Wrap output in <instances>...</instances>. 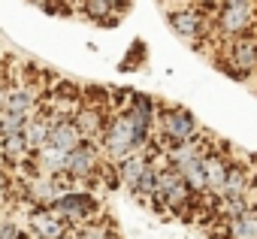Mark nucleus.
<instances>
[{
    "label": "nucleus",
    "mask_w": 257,
    "mask_h": 239,
    "mask_svg": "<svg viewBox=\"0 0 257 239\" xmlns=\"http://www.w3.org/2000/svg\"><path fill=\"white\" fill-rule=\"evenodd\" d=\"M25 221L34 239H70L73 233V224L64 221L52 206H28Z\"/></svg>",
    "instance_id": "9"
},
{
    "label": "nucleus",
    "mask_w": 257,
    "mask_h": 239,
    "mask_svg": "<svg viewBox=\"0 0 257 239\" xmlns=\"http://www.w3.org/2000/svg\"><path fill=\"white\" fill-rule=\"evenodd\" d=\"M100 149H103V158L109 164H118L121 158L134 155V152H143V140L131 122V115L124 109H112L109 112V122H106V131L100 137Z\"/></svg>",
    "instance_id": "4"
},
{
    "label": "nucleus",
    "mask_w": 257,
    "mask_h": 239,
    "mask_svg": "<svg viewBox=\"0 0 257 239\" xmlns=\"http://www.w3.org/2000/svg\"><path fill=\"white\" fill-rule=\"evenodd\" d=\"M31 152H34V149H31V143H28L25 131L0 137V164H4V167H13V170L25 167V164H28V158H31Z\"/></svg>",
    "instance_id": "14"
},
{
    "label": "nucleus",
    "mask_w": 257,
    "mask_h": 239,
    "mask_svg": "<svg viewBox=\"0 0 257 239\" xmlns=\"http://www.w3.org/2000/svg\"><path fill=\"white\" fill-rule=\"evenodd\" d=\"M224 221V239H257V206L251 203L245 212L221 218Z\"/></svg>",
    "instance_id": "17"
},
{
    "label": "nucleus",
    "mask_w": 257,
    "mask_h": 239,
    "mask_svg": "<svg viewBox=\"0 0 257 239\" xmlns=\"http://www.w3.org/2000/svg\"><path fill=\"white\" fill-rule=\"evenodd\" d=\"M64 164H67V152L55 149L52 143H43L40 149L31 152V158H28V164H25V173H28V176H31V173L58 176V173H64Z\"/></svg>",
    "instance_id": "11"
},
{
    "label": "nucleus",
    "mask_w": 257,
    "mask_h": 239,
    "mask_svg": "<svg viewBox=\"0 0 257 239\" xmlns=\"http://www.w3.org/2000/svg\"><path fill=\"white\" fill-rule=\"evenodd\" d=\"M79 7L97 25H115L118 16H124L127 10V0H79Z\"/></svg>",
    "instance_id": "16"
},
{
    "label": "nucleus",
    "mask_w": 257,
    "mask_h": 239,
    "mask_svg": "<svg viewBox=\"0 0 257 239\" xmlns=\"http://www.w3.org/2000/svg\"><path fill=\"white\" fill-rule=\"evenodd\" d=\"M254 185V173L242 164V161H233L230 158V167H227V179H224V188L218 194V200H230V197H248Z\"/></svg>",
    "instance_id": "15"
},
{
    "label": "nucleus",
    "mask_w": 257,
    "mask_h": 239,
    "mask_svg": "<svg viewBox=\"0 0 257 239\" xmlns=\"http://www.w3.org/2000/svg\"><path fill=\"white\" fill-rule=\"evenodd\" d=\"M254 28H257V4H218L212 16V34H218L221 40L254 34Z\"/></svg>",
    "instance_id": "6"
},
{
    "label": "nucleus",
    "mask_w": 257,
    "mask_h": 239,
    "mask_svg": "<svg viewBox=\"0 0 257 239\" xmlns=\"http://www.w3.org/2000/svg\"><path fill=\"white\" fill-rule=\"evenodd\" d=\"M70 239H118V230H115L112 218L97 215V218H91L85 224H76L73 233H70Z\"/></svg>",
    "instance_id": "20"
},
{
    "label": "nucleus",
    "mask_w": 257,
    "mask_h": 239,
    "mask_svg": "<svg viewBox=\"0 0 257 239\" xmlns=\"http://www.w3.org/2000/svg\"><path fill=\"white\" fill-rule=\"evenodd\" d=\"M215 10H218V0H206V4L191 0V4L167 10V25H170V31L179 40H185L191 46H200L206 37H212V16H215Z\"/></svg>",
    "instance_id": "2"
},
{
    "label": "nucleus",
    "mask_w": 257,
    "mask_h": 239,
    "mask_svg": "<svg viewBox=\"0 0 257 239\" xmlns=\"http://www.w3.org/2000/svg\"><path fill=\"white\" fill-rule=\"evenodd\" d=\"M28 230H22L13 218H0V239H25Z\"/></svg>",
    "instance_id": "22"
},
{
    "label": "nucleus",
    "mask_w": 257,
    "mask_h": 239,
    "mask_svg": "<svg viewBox=\"0 0 257 239\" xmlns=\"http://www.w3.org/2000/svg\"><path fill=\"white\" fill-rule=\"evenodd\" d=\"M0 70H4V55H0Z\"/></svg>",
    "instance_id": "23"
},
{
    "label": "nucleus",
    "mask_w": 257,
    "mask_h": 239,
    "mask_svg": "<svg viewBox=\"0 0 257 239\" xmlns=\"http://www.w3.org/2000/svg\"><path fill=\"white\" fill-rule=\"evenodd\" d=\"M254 43H257V28H254Z\"/></svg>",
    "instance_id": "24"
},
{
    "label": "nucleus",
    "mask_w": 257,
    "mask_h": 239,
    "mask_svg": "<svg viewBox=\"0 0 257 239\" xmlns=\"http://www.w3.org/2000/svg\"><path fill=\"white\" fill-rule=\"evenodd\" d=\"M82 140H85V137H82V131L76 128L73 115H67V118H55L52 134H49V143H52L55 149H61V152H73Z\"/></svg>",
    "instance_id": "18"
},
{
    "label": "nucleus",
    "mask_w": 257,
    "mask_h": 239,
    "mask_svg": "<svg viewBox=\"0 0 257 239\" xmlns=\"http://www.w3.org/2000/svg\"><path fill=\"white\" fill-rule=\"evenodd\" d=\"M227 167H230V158L224 152H218L215 146L206 149V158H203V170H206V194L209 197H218L221 188H224V179H227ZM203 194V197H206Z\"/></svg>",
    "instance_id": "13"
},
{
    "label": "nucleus",
    "mask_w": 257,
    "mask_h": 239,
    "mask_svg": "<svg viewBox=\"0 0 257 239\" xmlns=\"http://www.w3.org/2000/svg\"><path fill=\"white\" fill-rule=\"evenodd\" d=\"M109 112H112V109H106V106L82 103V106L73 112V122H76V128L82 131L85 140H97V143H100V137H103V131H106V122H109Z\"/></svg>",
    "instance_id": "12"
},
{
    "label": "nucleus",
    "mask_w": 257,
    "mask_h": 239,
    "mask_svg": "<svg viewBox=\"0 0 257 239\" xmlns=\"http://www.w3.org/2000/svg\"><path fill=\"white\" fill-rule=\"evenodd\" d=\"M155 158H158V185H155V200H152V206L161 209V212H170V215H182V212L191 209L200 197L191 191V185L185 182V176L179 173V167L170 164L161 149H155Z\"/></svg>",
    "instance_id": "1"
},
{
    "label": "nucleus",
    "mask_w": 257,
    "mask_h": 239,
    "mask_svg": "<svg viewBox=\"0 0 257 239\" xmlns=\"http://www.w3.org/2000/svg\"><path fill=\"white\" fill-rule=\"evenodd\" d=\"M224 52H221V70L230 73L233 79H248L257 73V43L254 34H242L233 40H224Z\"/></svg>",
    "instance_id": "8"
},
{
    "label": "nucleus",
    "mask_w": 257,
    "mask_h": 239,
    "mask_svg": "<svg viewBox=\"0 0 257 239\" xmlns=\"http://www.w3.org/2000/svg\"><path fill=\"white\" fill-rule=\"evenodd\" d=\"M200 137V122L194 118V112L182 109V106H158V122H155V137L149 149H170L179 143H188Z\"/></svg>",
    "instance_id": "3"
},
{
    "label": "nucleus",
    "mask_w": 257,
    "mask_h": 239,
    "mask_svg": "<svg viewBox=\"0 0 257 239\" xmlns=\"http://www.w3.org/2000/svg\"><path fill=\"white\" fill-rule=\"evenodd\" d=\"M52 209H55L64 221H70L73 227H76V224H85V221H91V218H97V215H103V203H100V197H97L91 188H67L64 194L55 197Z\"/></svg>",
    "instance_id": "7"
},
{
    "label": "nucleus",
    "mask_w": 257,
    "mask_h": 239,
    "mask_svg": "<svg viewBox=\"0 0 257 239\" xmlns=\"http://www.w3.org/2000/svg\"><path fill=\"white\" fill-rule=\"evenodd\" d=\"M10 200H16V191H13V179L0 170V212L10 206Z\"/></svg>",
    "instance_id": "21"
},
{
    "label": "nucleus",
    "mask_w": 257,
    "mask_h": 239,
    "mask_svg": "<svg viewBox=\"0 0 257 239\" xmlns=\"http://www.w3.org/2000/svg\"><path fill=\"white\" fill-rule=\"evenodd\" d=\"M52 125H55V115L49 109H34L31 118H28V128H25V137L31 143V149H40L43 143H49V134H52Z\"/></svg>",
    "instance_id": "19"
},
{
    "label": "nucleus",
    "mask_w": 257,
    "mask_h": 239,
    "mask_svg": "<svg viewBox=\"0 0 257 239\" xmlns=\"http://www.w3.org/2000/svg\"><path fill=\"white\" fill-rule=\"evenodd\" d=\"M43 109H49L55 118H67L82 106V88L73 82H58L55 88H46L43 94Z\"/></svg>",
    "instance_id": "10"
},
{
    "label": "nucleus",
    "mask_w": 257,
    "mask_h": 239,
    "mask_svg": "<svg viewBox=\"0 0 257 239\" xmlns=\"http://www.w3.org/2000/svg\"><path fill=\"white\" fill-rule=\"evenodd\" d=\"M103 167H106V158H103L100 143L97 140H82L73 152H67L64 173L73 179L76 188H94L103 179Z\"/></svg>",
    "instance_id": "5"
}]
</instances>
